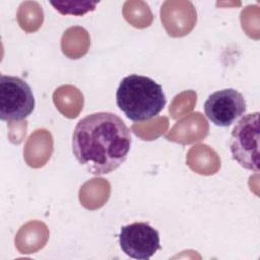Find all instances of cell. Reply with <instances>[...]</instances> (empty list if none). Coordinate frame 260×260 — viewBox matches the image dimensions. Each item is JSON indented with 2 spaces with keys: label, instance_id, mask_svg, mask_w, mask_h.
<instances>
[{
  "label": "cell",
  "instance_id": "cell-4",
  "mask_svg": "<svg viewBox=\"0 0 260 260\" xmlns=\"http://www.w3.org/2000/svg\"><path fill=\"white\" fill-rule=\"evenodd\" d=\"M35 98L28 83L16 76H0V119L17 122L28 117L35 109Z\"/></svg>",
  "mask_w": 260,
  "mask_h": 260
},
{
  "label": "cell",
  "instance_id": "cell-3",
  "mask_svg": "<svg viewBox=\"0 0 260 260\" xmlns=\"http://www.w3.org/2000/svg\"><path fill=\"white\" fill-rule=\"evenodd\" d=\"M230 149L233 158L244 169L259 171V112L239 120L231 134Z\"/></svg>",
  "mask_w": 260,
  "mask_h": 260
},
{
  "label": "cell",
  "instance_id": "cell-2",
  "mask_svg": "<svg viewBox=\"0 0 260 260\" xmlns=\"http://www.w3.org/2000/svg\"><path fill=\"white\" fill-rule=\"evenodd\" d=\"M116 103L129 120L141 122L156 117L165 108L167 98L161 85L153 79L131 74L121 80Z\"/></svg>",
  "mask_w": 260,
  "mask_h": 260
},
{
  "label": "cell",
  "instance_id": "cell-7",
  "mask_svg": "<svg viewBox=\"0 0 260 260\" xmlns=\"http://www.w3.org/2000/svg\"><path fill=\"white\" fill-rule=\"evenodd\" d=\"M51 4L62 14L82 15L93 10L96 2H51Z\"/></svg>",
  "mask_w": 260,
  "mask_h": 260
},
{
  "label": "cell",
  "instance_id": "cell-1",
  "mask_svg": "<svg viewBox=\"0 0 260 260\" xmlns=\"http://www.w3.org/2000/svg\"><path fill=\"white\" fill-rule=\"evenodd\" d=\"M131 133L116 114L99 112L85 116L75 126L72 152L77 161L93 175L117 170L127 158Z\"/></svg>",
  "mask_w": 260,
  "mask_h": 260
},
{
  "label": "cell",
  "instance_id": "cell-6",
  "mask_svg": "<svg viewBox=\"0 0 260 260\" xmlns=\"http://www.w3.org/2000/svg\"><path fill=\"white\" fill-rule=\"evenodd\" d=\"M247 110L244 95L234 88L211 93L204 103L205 116L216 126L229 127Z\"/></svg>",
  "mask_w": 260,
  "mask_h": 260
},
{
  "label": "cell",
  "instance_id": "cell-5",
  "mask_svg": "<svg viewBox=\"0 0 260 260\" xmlns=\"http://www.w3.org/2000/svg\"><path fill=\"white\" fill-rule=\"evenodd\" d=\"M119 244L127 256L138 260H147L160 249L158 232L146 222L122 226Z\"/></svg>",
  "mask_w": 260,
  "mask_h": 260
}]
</instances>
